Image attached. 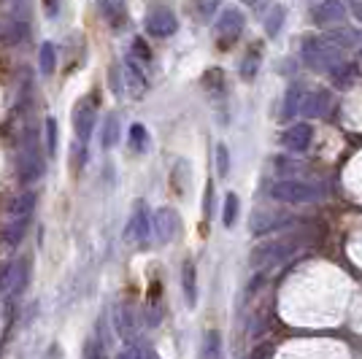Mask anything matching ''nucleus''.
I'll use <instances>...</instances> for the list:
<instances>
[{
  "label": "nucleus",
  "instance_id": "nucleus-2",
  "mask_svg": "<svg viewBox=\"0 0 362 359\" xmlns=\"http://www.w3.org/2000/svg\"><path fill=\"white\" fill-rule=\"evenodd\" d=\"M16 176H19V184H35V181L44 176L41 138H38V130H33V127H28V133L22 138L19 163H16Z\"/></svg>",
  "mask_w": 362,
  "mask_h": 359
},
{
  "label": "nucleus",
  "instance_id": "nucleus-36",
  "mask_svg": "<svg viewBox=\"0 0 362 359\" xmlns=\"http://www.w3.org/2000/svg\"><path fill=\"white\" fill-rule=\"evenodd\" d=\"M117 359H146V351H144L141 346L130 343V346H124V348H122Z\"/></svg>",
  "mask_w": 362,
  "mask_h": 359
},
{
  "label": "nucleus",
  "instance_id": "nucleus-6",
  "mask_svg": "<svg viewBox=\"0 0 362 359\" xmlns=\"http://www.w3.org/2000/svg\"><path fill=\"white\" fill-rule=\"evenodd\" d=\"M146 33H149L151 38H170L173 33L179 30V19L176 14L163 6V3H157V6H151L149 11H146Z\"/></svg>",
  "mask_w": 362,
  "mask_h": 359
},
{
  "label": "nucleus",
  "instance_id": "nucleus-7",
  "mask_svg": "<svg viewBox=\"0 0 362 359\" xmlns=\"http://www.w3.org/2000/svg\"><path fill=\"white\" fill-rule=\"evenodd\" d=\"M151 233L157 235L160 243H170V240L179 238L181 233V216L176 208L170 206H163L151 213Z\"/></svg>",
  "mask_w": 362,
  "mask_h": 359
},
{
  "label": "nucleus",
  "instance_id": "nucleus-14",
  "mask_svg": "<svg viewBox=\"0 0 362 359\" xmlns=\"http://www.w3.org/2000/svg\"><path fill=\"white\" fill-rule=\"evenodd\" d=\"M181 292H184L187 308H195L197 305V270L189 259L181 265Z\"/></svg>",
  "mask_w": 362,
  "mask_h": 359
},
{
  "label": "nucleus",
  "instance_id": "nucleus-21",
  "mask_svg": "<svg viewBox=\"0 0 362 359\" xmlns=\"http://www.w3.org/2000/svg\"><path fill=\"white\" fill-rule=\"evenodd\" d=\"M197 359H222V335L216 329H209L203 335V346H200V357Z\"/></svg>",
  "mask_w": 362,
  "mask_h": 359
},
{
  "label": "nucleus",
  "instance_id": "nucleus-15",
  "mask_svg": "<svg viewBox=\"0 0 362 359\" xmlns=\"http://www.w3.org/2000/svg\"><path fill=\"white\" fill-rule=\"evenodd\" d=\"M25 35H28V25H25V19H19V16H8V19H3V22H0V41H3V44L16 46Z\"/></svg>",
  "mask_w": 362,
  "mask_h": 359
},
{
  "label": "nucleus",
  "instance_id": "nucleus-38",
  "mask_svg": "<svg viewBox=\"0 0 362 359\" xmlns=\"http://www.w3.org/2000/svg\"><path fill=\"white\" fill-rule=\"evenodd\" d=\"M271 351H273L271 346H257L255 357H252V359H271Z\"/></svg>",
  "mask_w": 362,
  "mask_h": 359
},
{
  "label": "nucleus",
  "instance_id": "nucleus-41",
  "mask_svg": "<svg viewBox=\"0 0 362 359\" xmlns=\"http://www.w3.org/2000/svg\"><path fill=\"white\" fill-rule=\"evenodd\" d=\"M351 14L357 16V22H362V0H360V3H354V6H351Z\"/></svg>",
  "mask_w": 362,
  "mask_h": 359
},
{
  "label": "nucleus",
  "instance_id": "nucleus-30",
  "mask_svg": "<svg viewBox=\"0 0 362 359\" xmlns=\"http://www.w3.org/2000/svg\"><path fill=\"white\" fill-rule=\"evenodd\" d=\"M235 222H238V195L235 192H227L225 208H222V225L235 227Z\"/></svg>",
  "mask_w": 362,
  "mask_h": 359
},
{
  "label": "nucleus",
  "instance_id": "nucleus-22",
  "mask_svg": "<svg viewBox=\"0 0 362 359\" xmlns=\"http://www.w3.org/2000/svg\"><path fill=\"white\" fill-rule=\"evenodd\" d=\"M119 141V117L117 114H108L106 122H103V130H100V146L103 149H114Z\"/></svg>",
  "mask_w": 362,
  "mask_h": 359
},
{
  "label": "nucleus",
  "instance_id": "nucleus-28",
  "mask_svg": "<svg viewBox=\"0 0 362 359\" xmlns=\"http://www.w3.org/2000/svg\"><path fill=\"white\" fill-rule=\"evenodd\" d=\"M284 19H287V8H284V6H273L268 19H265V33H268L271 38H276V35L281 33V28H284Z\"/></svg>",
  "mask_w": 362,
  "mask_h": 359
},
{
  "label": "nucleus",
  "instance_id": "nucleus-19",
  "mask_svg": "<svg viewBox=\"0 0 362 359\" xmlns=\"http://www.w3.org/2000/svg\"><path fill=\"white\" fill-rule=\"evenodd\" d=\"M303 87L300 84H292L284 95V103H281V122H289L295 114H300V103H303Z\"/></svg>",
  "mask_w": 362,
  "mask_h": 359
},
{
  "label": "nucleus",
  "instance_id": "nucleus-16",
  "mask_svg": "<svg viewBox=\"0 0 362 359\" xmlns=\"http://www.w3.org/2000/svg\"><path fill=\"white\" fill-rule=\"evenodd\" d=\"M114 324H117V332H119L124 341H130V338L136 335V314H133V308H130L127 302L117 305V311H114Z\"/></svg>",
  "mask_w": 362,
  "mask_h": 359
},
{
  "label": "nucleus",
  "instance_id": "nucleus-18",
  "mask_svg": "<svg viewBox=\"0 0 362 359\" xmlns=\"http://www.w3.org/2000/svg\"><path fill=\"white\" fill-rule=\"evenodd\" d=\"M357 76H360V71H357L354 62H341V65H335L330 71L332 84H335L338 90H349V87L357 81Z\"/></svg>",
  "mask_w": 362,
  "mask_h": 359
},
{
  "label": "nucleus",
  "instance_id": "nucleus-40",
  "mask_svg": "<svg viewBox=\"0 0 362 359\" xmlns=\"http://www.w3.org/2000/svg\"><path fill=\"white\" fill-rule=\"evenodd\" d=\"M46 14L49 16L57 14V0H46Z\"/></svg>",
  "mask_w": 362,
  "mask_h": 359
},
{
  "label": "nucleus",
  "instance_id": "nucleus-1",
  "mask_svg": "<svg viewBox=\"0 0 362 359\" xmlns=\"http://www.w3.org/2000/svg\"><path fill=\"white\" fill-rule=\"evenodd\" d=\"M300 57L303 62L317 71V73H330L335 65L344 62V54H341V46L330 44L327 38H314V35H305L300 44Z\"/></svg>",
  "mask_w": 362,
  "mask_h": 359
},
{
  "label": "nucleus",
  "instance_id": "nucleus-29",
  "mask_svg": "<svg viewBox=\"0 0 362 359\" xmlns=\"http://www.w3.org/2000/svg\"><path fill=\"white\" fill-rule=\"evenodd\" d=\"M28 222L30 219H14L11 225L6 227V243L16 249V246H22V238H25V233H28Z\"/></svg>",
  "mask_w": 362,
  "mask_h": 359
},
{
  "label": "nucleus",
  "instance_id": "nucleus-33",
  "mask_svg": "<svg viewBox=\"0 0 362 359\" xmlns=\"http://www.w3.org/2000/svg\"><path fill=\"white\" fill-rule=\"evenodd\" d=\"M227 173H230V151L225 143H216V176L227 179Z\"/></svg>",
  "mask_w": 362,
  "mask_h": 359
},
{
  "label": "nucleus",
  "instance_id": "nucleus-10",
  "mask_svg": "<svg viewBox=\"0 0 362 359\" xmlns=\"http://www.w3.org/2000/svg\"><path fill=\"white\" fill-rule=\"evenodd\" d=\"M122 73H124V87L130 92V98H144L146 90H149V78H146V71L141 68V62L127 54L124 62H122Z\"/></svg>",
  "mask_w": 362,
  "mask_h": 359
},
{
  "label": "nucleus",
  "instance_id": "nucleus-3",
  "mask_svg": "<svg viewBox=\"0 0 362 359\" xmlns=\"http://www.w3.org/2000/svg\"><path fill=\"white\" fill-rule=\"evenodd\" d=\"M325 195V189L314 184V181H298V179H284L276 181L271 187V197L279 203H289V206H303V203H317Z\"/></svg>",
  "mask_w": 362,
  "mask_h": 359
},
{
  "label": "nucleus",
  "instance_id": "nucleus-35",
  "mask_svg": "<svg viewBox=\"0 0 362 359\" xmlns=\"http://www.w3.org/2000/svg\"><path fill=\"white\" fill-rule=\"evenodd\" d=\"M103 14L108 19H117V25H119L122 19V0H103Z\"/></svg>",
  "mask_w": 362,
  "mask_h": 359
},
{
  "label": "nucleus",
  "instance_id": "nucleus-8",
  "mask_svg": "<svg viewBox=\"0 0 362 359\" xmlns=\"http://www.w3.org/2000/svg\"><path fill=\"white\" fill-rule=\"evenodd\" d=\"M95 122H98V108L95 100H78L74 108V130L78 143H90L92 133H95Z\"/></svg>",
  "mask_w": 362,
  "mask_h": 359
},
{
  "label": "nucleus",
  "instance_id": "nucleus-20",
  "mask_svg": "<svg viewBox=\"0 0 362 359\" xmlns=\"http://www.w3.org/2000/svg\"><path fill=\"white\" fill-rule=\"evenodd\" d=\"M276 227H281V216H273V213H265V211H255L252 213V235H265Z\"/></svg>",
  "mask_w": 362,
  "mask_h": 359
},
{
  "label": "nucleus",
  "instance_id": "nucleus-25",
  "mask_svg": "<svg viewBox=\"0 0 362 359\" xmlns=\"http://www.w3.org/2000/svg\"><path fill=\"white\" fill-rule=\"evenodd\" d=\"M81 359H108L106 341L100 338V332H95L92 338H87V343H84V357Z\"/></svg>",
  "mask_w": 362,
  "mask_h": 359
},
{
  "label": "nucleus",
  "instance_id": "nucleus-23",
  "mask_svg": "<svg viewBox=\"0 0 362 359\" xmlns=\"http://www.w3.org/2000/svg\"><path fill=\"white\" fill-rule=\"evenodd\" d=\"M127 146L130 151H136V154H146L149 151V133H146V127L144 124H130V133H127Z\"/></svg>",
  "mask_w": 362,
  "mask_h": 359
},
{
  "label": "nucleus",
  "instance_id": "nucleus-34",
  "mask_svg": "<svg viewBox=\"0 0 362 359\" xmlns=\"http://www.w3.org/2000/svg\"><path fill=\"white\" fill-rule=\"evenodd\" d=\"M14 276H16V262H11V265H6V268L0 270V292L11 289V284H14Z\"/></svg>",
  "mask_w": 362,
  "mask_h": 359
},
{
  "label": "nucleus",
  "instance_id": "nucleus-4",
  "mask_svg": "<svg viewBox=\"0 0 362 359\" xmlns=\"http://www.w3.org/2000/svg\"><path fill=\"white\" fill-rule=\"evenodd\" d=\"M243 28H246V14L241 8H235V6L225 8L222 16L216 19V33H214L219 49H233L238 44V38L243 35Z\"/></svg>",
  "mask_w": 362,
  "mask_h": 359
},
{
  "label": "nucleus",
  "instance_id": "nucleus-24",
  "mask_svg": "<svg viewBox=\"0 0 362 359\" xmlns=\"http://www.w3.org/2000/svg\"><path fill=\"white\" fill-rule=\"evenodd\" d=\"M38 68H41L44 76L54 73V68H57V49H54L52 41H44L41 49H38Z\"/></svg>",
  "mask_w": 362,
  "mask_h": 359
},
{
  "label": "nucleus",
  "instance_id": "nucleus-31",
  "mask_svg": "<svg viewBox=\"0 0 362 359\" xmlns=\"http://www.w3.org/2000/svg\"><path fill=\"white\" fill-rule=\"evenodd\" d=\"M44 135H46V154L54 157V154H57V119H54V117H46Z\"/></svg>",
  "mask_w": 362,
  "mask_h": 359
},
{
  "label": "nucleus",
  "instance_id": "nucleus-39",
  "mask_svg": "<svg viewBox=\"0 0 362 359\" xmlns=\"http://www.w3.org/2000/svg\"><path fill=\"white\" fill-rule=\"evenodd\" d=\"M243 6H249V8L259 11V8H265V6H268V0H243Z\"/></svg>",
  "mask_w": 362,
  "mask_h": 359
},
{
  "label": "nucleus",
  "instance_id": "nucleus-13",
  "mask_svg": "<svg viewBox=\"0 0 362 359\" xmlns=\"http://www.w3.org/2000/svg\"><path fill=\"white\" fill-rule=\"evenodd\" d=\"M330 105H332V98L327 90L308 92V95H303L300 114L308 117V119H319V117H325V114L330 111Z\"/></svg>",
  "mask_w": 362,
  "mask_h": 359
},
{
  "label": "nucleus",
  "instance_id": "nucleus-27",
  "mask_svg": "<svg viewBox=\"0 0 362 359\" xmlns=\"http://www.w3.org/2000/svg\"><path fill=\"white\" fill-rule=\"evenodd\" d=\"M219 6H222V0H192V14L200 22H211Z\"/></svg>",
  "mask_w": 362,
  "mask_h": 359
},
{
  "label": "nucleus",
  "instance_id": "nucleus-5",
  "mask_svg": "<svg viewBox=\"0 0 362 359\" xmlns=\"http://www.w3.org/2000/svg\"><path fill=\"white\" fill-rule=\"evenodd\" d=\"M295 240H273V243H262V246H255V252L249 254V262L252 268H273V265H281L292 252H295Z\"/></svg>",
  "mask_w": 362,
  "mask_h": 359
},
{
  "label": "nucleus",
  "instance_id": "nucleus-42",
  "mask_svg": "<svg viewBox=\"0 0 362 359\" xmlns=\"http://www.w3.org/2000/svg\"><path fill=\"white\" fill-rule=\"evenodd\" d=\"M146 359H160V357H157L154 351H146Z\"/></svg>",
  "mask_w": 362,
  "mask_h": 359
},
{
  "label": "nucleus",
  "instance_id": "nucleus-11",
  "mask_svg": "<svg viewBox=\"0 0 362 359\" xmlns=\"http://www.w3.org/2000/svg\"><path fill=\"white\" fill-rule=\"evenodd\" d=\"M311 19L317 28H335L346 19V6L344 0H319L311 11Z\"/></svg>",
  "mask_w": 362,
  "mask_h": 359
},
{
  "label": "nucleus",
  "instance_id": "nucleus-12",
  "mask_svg": "<svg viewBox=\"0 0 362 359\" xmlns=\"http://www.w3.org/2000/svg\"><path fill=\"white\" fill-rule=\"evenodd\" d=\"M311 141H314V127L308 122H298V124H292L287 133L281 135L284 149L295 151V154H303V151L311 146Z\"/></svg>",
  "mask_w": 362,
  "mask_h": 359
},
{
  "label": "nucleus",
  "instance_id": "nucleus-37",
  "mask_svg": "<svg viewBox=\"0 0 362 359\" xmlns=\"http://www.w3.org/2000/svg\"><path fill=\"white\" fill-rule=\"evenodd\" d=\"M133 52H136V54H138V57H141V60H146V62L151 60V49H149V46H146V41H144L141 35H138L136 41H133Z\"/></svg>",
  "mask_w": 362,
  "mask_h": 359
},
{
  "label": "nucleus",
  "instance_id": "nucleus-17",
  "mask_svg": "<svg viewBox=\"0 0 362 359\" xmlns=\"http://www.w3.org/2000/svg\"><path fill=\"white\" fill-rule=\"evenodd\" d=\"M35 203H38V195L28 189V192H22V195H16L11 200V206H8V213H11V219H30V213L35 211Z\"/></svg>",
  "mask_w": 362,
  "mask_h": 359
},
{
  "label": "nucleus",
  "instance_id": "nucleus-26",
  "mask_svg": "<svg viewBox=\"0 0 362 359\" xmlns=\"http://www.w3.org/2000/svg\"><path fill=\"white\" fill-rule=\"evenodd\" d=\"M259 60H262V49L259 46H252L249 52H246V57L241 62V76L246 81H252L257 73V68H259Z\"/></svg>",
  "mask_w": 362,
  "mask_h": 359
},
{
  "label": "nucleus",
  "instance_id": "nucleus-32",
  "mask_svg": "<svg viewBox=\"0 0 362 359\" xmlns=\"http://www.w3.org/2000/svg\"><path fill=\"white\" fill-rule=\"evenodd\" d=\"M327 41L344 49V46H354L357 41H362V38L354 30H332V33H327Z\"/></svg>",
  "mask_w": 362,
  "mask_h": 359
},
{
  "label": "nucleus",
  "instance_id": "nucleus-43",
  "mask_svg": "<svg viewBox=\"0 0 362 359\" xmlns=\"http://www.w3.org/2000/svg\"><path fill=\"white\" fill-rule=\"evenodd\" d=\"M8 3H16V0H8Z\"/></svg>",
  "mask_w": 362,
  "mask_h": 359
},
{
  "label": "nucleus",
  "instance_id": "nucleus-9",
  "mask_svg": "<svg viewBox=\"0 0 362 359\" xmlns=\"http://www.w3.org/2000/svg\"><path fill=\"white\" fill-rule=\"evenodd\" d=\"M127 238H133L136 243L146 246L151 235V211L146 208L144 200H136L133 206V213H130V222H127V230H124Z\"/></svg>",
  "mask_w": 362,
  "mask_h": 359
}]
</instances>
